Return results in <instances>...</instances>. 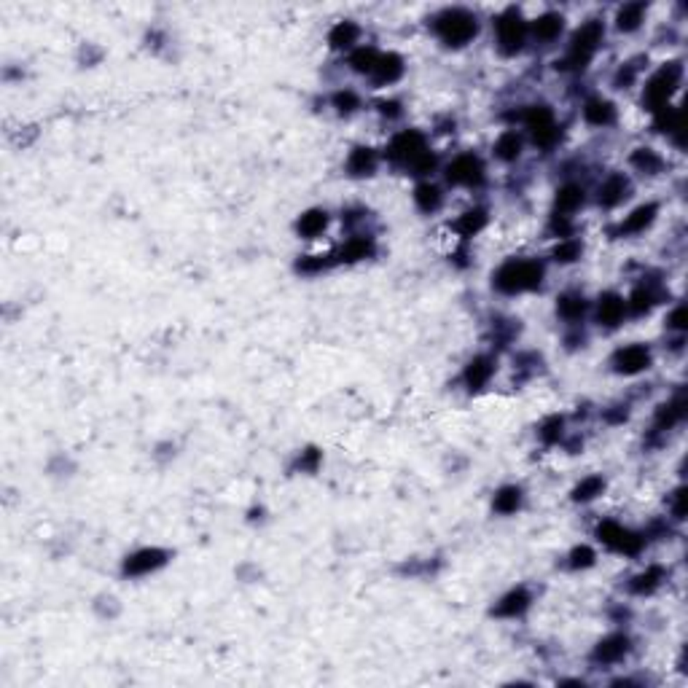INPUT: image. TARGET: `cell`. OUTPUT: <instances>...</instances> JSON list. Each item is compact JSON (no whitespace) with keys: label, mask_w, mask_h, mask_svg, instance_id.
<instances>
[{"label":"cell","mask_w":688,"mask_h":688,"mask_svg":"<svg viewBox=\"0 0 688 688\" xmlns=\"http://www.w3.org/2000/svg\"><path fill=\"white\" fill-rule=\"evenodd\" d=\"M541 280H544V267L538 261H508L495 274V285L503 293L532 290L541 285Z\"/></svg>","instance_id":"1"},{"label":"cell","mask_w":688,"mask_h":688,"mask_svg":"<svg viewBox=\"0 0 688 688\" xmlns=\"http://www.w3.org/2000/svg\"><path fill=\"white\" fill-rule=\"evenodd\" d=\"M680 76H683V70H680V65L677 62H670L667 67H661L656 76L648 81L645 95H642V102H645L651 111H661V108L670 102L673 92L677 89Z\"/></svg>","instance_id":"2"},{"label":"cell","mask_w":688,"mask_h":688,"mask_svg":"<svg viewBox=\"0 0 688 688\" xmlns=\"http://www.w3.org/2000/svg\"><path fill=\"white\" fill-rule=\"evenodd\" d=\"M436 30L449 46H463L465 41H471L476 35V19L463 8H452L444 16H438Z\"/></svg>","instance_id":"3"},{"label":"cell","mask_w":688,"mask_h":688,"mask_svg":"<svg viewBox=\"0 0 688 688\" xmlns=\"http://www.w3.org/2000/svg\"><path fill=\"white\" fill-rule=\"evenodd\" d=\"M602 41V25L600 22H586L581 30L573 35V43L567 51V60L565 62L570 67H584V65L592 60L594 48Z\"/></svg>","instance_id":"4"},{"label":"cell","mask_w":688,"mask_h":688,"mask_svg":"<svg viewBox=\"0 0 688 688\" xmlns=\"http://www.w3.org/2000/svg\"><path fill=\"white\" fill-rule=\"evenodd\" d=\"M525 32H527V27H525V19L519 16V11L511 8V11H506V14L500 16V22H497V41H500L503 51H508V54L519 51L522 43H525Z\"/></svg>","instance_id":"5"},{"label":"cell","mask_w":688,"mask_h":688,"mask_svg":"<svg viewBox=\"0 0 688 688\" xmlns=\"http://www.w3.org/2000/svg\"><path fill=\"white\" fill-rule=\"evenodd\" d=\"M525 121H527V129L532 132V137H535V143L548 148V145H554V140L560 137V129L554 124V116L548 108L544 105H538V108H530L527 116H525Z\"/></svg>","instance_id":"6"},{"label":"cell","mask_w":688,"mask_h":688,"mask_svg":"<svg viewBox=\"0 0 688 688\" xmlns=\"http://www.w3.org/2000/svg\"><path fill=\"white\" fill-rule=\"evenodd\" d=\"M600 541L605 546H610V548H616V551H624V554H638L642 546L640 535L629 532V530H624L621 525H616V522L600 525Z\"/></svg>","instance_id":"7"},{"label":"cell","mask_w":688,"mask_h":688,"mask_svg":"<svg viewBox=\"0 0 688 688\" xmlns=\"http://www.w3.org/2000/svg\"><path fill=\"white\" fill-rule=\"evenodd\" d=\"M447 177L449 183H457V186H476L484 177V167H481L479 156L463 154L447 167Z\"/></svg>","instance_id":"8"},{"label":"cell","mask_w":688,"mask_h":688,"mask_svg":"<svg viewBox=\"0 0 688 688\" xmlns=\"http://www.w3.org/2000/svg\"><path fill=\"white\" fill-rule=\"evenodd\" d=\"M419 154H425V137L419 132H414V129L400 132L398 137L390 143V156L396 161H403V164H412Z\"/></svg>","instance_id":"9"},{"label":"cell","mask_w":688,"mask_h":688,"mask_svg":"<svg viewBox=\"0 0 688 688\" xmlns=\"http://www.w3.org/2000/svg\"><path fill=\"white\" fill-rule=\"evenodd\" d=\"M648 363H651V352L645 350L642 344L624 347V350L616 352V358H613V366L619 368L621 374H638L642 368H648Z\"/></svg>","instance_id":"10"},{"label":"cell","mask_w":688,"mask_h":688,"mask_svg":"<svg viewBox=\"0 0 688 688\" xmlns=\"http://www.w3.org/2000/svg\"><path fill=\"white\" fill-rule=\"evenodd\" d=\"M159 565H164V551L159 548H143V551H137V554H132L124 565V573L129 576H143V573H151V570H156Z\"/></svg>","instance_id":"11"},{"label":"cell","mask_w":688,"mask_h":688,"mask_svg":"<svg viewBox=\"0 0 688 688\" xmlns=\"http://www.w3.org/2000/svg\"><path fill=\"white\" fill-rule=\"evenodd\" d=\"M629 191V180L624 175H610L602 186H600V205H605V208H613V205H619L621 199L626 196Z\"/></svg>","instance_id":"12"},{"label":"cell","mask_w":688,"mask_h":688,"mask_svg":"<svg viewBox=\"0 0 688 688\" xmlns=\"http://www.w3.org/2000/svg\"><path fill=\"white\" fill-rule=\"evenodd\" d=\"M626 312V302L616 293H608L600 299V323L602 325H619Z\"/></svg>","instance_id":"13"},{"label":"cell","mask_w":688,"mask_h":688,"mask_svg":"<svg viewBox=\"0 0 688 688\" xmlns=\"http://www.w3.org/2000/svg\"><path fill=\"white\" fill-rule=\"evenodd\" d=\"M626 651H629V640H626L624 635H610V638H605V640L597 645L594 659L597 661H619Z\"/></svg>","instance_id":"14"},{"label":"cell","mask_w":688,"mask_h":688,"mask_svg":"<svg viewBox=\"0 0 688 688\" xmlns=\"http://www.w3.org/2000/svg\"><path fill=\"white\" fill-rule=\"evenodd\" d=\"M656 215V205H642L635 213L626 215V221H621V234H635V231H642L645 226L654 221Z\"/></svg>","instance_id":"15"},{"label":"cell","mask_w":688,"mask_h":688,"mask_svg":"<svg viewBox=\"0 0 688 688\" xmlns=\"http://www.w3.org/2000/svg\"><path fill=\"white\" fill-rule=\"evenodd\" d=\"M584 116H586L589 124L602 127V124H610V121L616 119V111H613V105H610L608 100H592V102H586Z\"/></svg>","instance_id":"16"},{"label":"cell","mask_w":688,"mask_h":688,"mask_svg":"<svg viewBox=\"0 0 688 688\" xmlns=\"http://www.w3.org/2000/svg\"><path fill=\"white\" fill-rule=\"evenodd\" d=\"M490 374H492V363H490V358H473L471 360V366L465 368V382L471 390H479L481 384L490 379Z\"/></svg>","instance_id":"17"},{"label":"cell","mask_w":688,"mask_h":688,"mask_svg":"<svg viewBox=\"0 0 688 688\" xmlns=\"http://www.w3.org/2000/svg\"><path fill=\"white\" fill-rule=\"evenodd\" d=\"M584 205V189L578 186H565L557 191V213L567 218V213H576Z\"/></svg>","instance_id":"18"},{"label":"cell","mask_w":688,"mask_h":688,"mask_svg":"<svg viewBox=\"0 0 688 688\" xmlns=\"http://www.w3.org/2000/svg\"><path fill=\"white\" fill-rule=\"evenodd\" d=\"M527 602H530L527 592H525V589H516V592L506 594V597L497 602L495 613L497 616H519L522 610L527 608Z\"/></svg>","instance_id":"19"},{"label":"cell","mask_w":688,"mask_h":688,"mask_svg":"<svg viewBox=\"0 0 688 688\" xmlns=\"http://www.w3.org/2000/svg\"><path fill=\"white\" fill-rule=\"evenodd\" d=\"M374 73H377V79L382 81V83H390V81H396L403 73V62H400V57H396V54H382Z\"/></svg>","instance_id":"20"},{"label":"cell","mask_w":688,"mask_h":688,"mask_svg":"<svg viewBox=\"0 0 688 688\" xmlns=\"http://www.w3.org/2000/svg\"><path fill=\"white\" fill-rule=\"evenodd\" d=\"M325 224H328V215L323 210H309V213H304L299 218V231L304 237H318L323 229H325Z\"/></svg>","instance_id":"21"},{"label":"cell","mask_w":688,"mask_h":688,"mask_svg":"<svg viewBox=\"0 0 688 688\" xmlns=\"http://www.w3.org/2000/svg\"><path fill=\"white\" fill-rule=\"evenodd\" d=\"M374 164H377V159H374V151L371 148H355L350 161H347L352 175H368L374 170Z\"/></svg>","instance_id":"22"},{"label":"cell","mask_w":688,"mask_h":688,"mask_svg":"<svg viewBox=\"0 0 688 688\" xmlns=\"http://www.w3.org/2000/svg\"><path fill=\"white\" fill-rule=\"evenodd\" d=\"M519 151H522V140H519V135H516V132H506V135H500V137H497L495 154L503 161H513L516 156H519Z\"/></svg>","instance_id":"23"},{"label":"cell","mask_w":688,"mask_h":688,"mask_svg":"<svg viewBox=\"0 0 688 688\" xmlns=\"http://www.w3.org/2000/svg\"><path fill=\"white\" fill-rule=\"evenodd\" d=\"M532 32H535L541 41H554V38L562 32V16H557V14L541 16V19L532 25Z\"/></svg>","instance_id":"24"},{"label":"cell","mask_w":688,"mask_h":688,"mask_svg":"<svg viewBox=\"0 0 688 688\" xmlns=\"http://www.w3.org/2000/svg\"><path fill=\"white\" fill-rule=\"evenodd\" d=\"M355 38H358V27L352 25V22H339L337 27L331 30L328 35V41H331V46L334 48H347L355 43Z\"/></svg>","instance_id":"25"},{"label":"cell","mask_w":688,"mask_h":688,"mask_svg":"<svg viewBox=\"0 0 688 688\" xmlns=\"http://www.w3.org/2000/svg\"><path fill=\"white\" fill-rule=\"evenodd\" d=\"M379 57H382V54H377V48H358V51L350 57V65L358 70V73H374Z\"/></svg>","instance_id":"26"},{"label":"cell","mask_w":688,"mask_h":688,"mask_svg":"<svg viewBox=\"0 0 688 688\" xmlns=\"http://www.w3.org/2000/svg\"><path fill=\"white\" fill-rule=\"evenodd\" d=\"M661 578H664L661 567H648L645 573H640V576L632 581V592H638V594L654 592L659 584H661Z\"/></svg>","instance_id":"27"},{"label":"cell","mask_w":688,"mask_h":688,"mask_svg":"<svg viewBox=\"0 0 688 688\" xmlns=\"http://www.w3.org/2000/svg\"><path fill=\"white\" fill-rule=\"evenodd\" d=\"M522 503V492L516 487H503L495 495V511L500 513H513Z\"/></svg>","instance_id":"28"},{"label":"cell","mask_w":688,"mask_h":688,"mask_svg":"<svg viewBox=\"0 0 688 688\" xmlns=\"http://www.w3.org/2000/svg\"><path fill=\"white\" fill-rule=\"evenodd\" d=\"M642 14H645V6L642 3H629V6H624L621 11H619V27L621 30H635L638 25L642 22Z\"/></svg>","instance_id":"29"},{"label":"cell","mask_w":688,"mask_h":688,"mask_svg":"<svg viewBox=\"0 0 688 688\" xmlns=\"http://www.w3.org/2000/svg\"><path fill=\"white\" fill-rule=\"evenodd\" d=\"M368 253H371V240H366V237H355V240H350L344 248H342L339 258H342V261H360V258H366Z\"/></svg>","instance_id":"30"},{"label":"cell","mask_w":688,"mask_h":688,"mask_svg":"<svg viewBox=\"0 0 688 688\" xmlns=\"http://www.w3.org/2000/svg\"><path fill=\"white\" fill-rule=\"evenodd\" d=\"M632 164H635L638 170H642V173H651V175L661 170V159H659L651 148H638V151L632 154Z\"/></svg>","instance_id":"31"},{"label":"cell","mask_w":688,"mask_h":688,"mask_svg":"<svg viewBox=\"0 0 688 688\" xmlns=\"http://www.w3.org/2000/svg\"><path fill=\"white\" fill-rule=\"evenodd\" d=\"M414 199H417V205H419V210H425V213H431V210H436L441 205V194H438V189L431 186V183H422V186L417 189Z\"/></svg>","instance_id":"32"},{"label":"cell","mask_w":688,"mask_h":688,"mask_svg":"<svg viewBox=\"0 0 688 688\" xmlns=\"http://www.w3.org/2000/svg\"><path fill=\"white\" fill-rule=\"evenodd\" d=\"M484 221H487V218H484V213H481V210H471V213H465L463 218L454 224V229H457L463 237H473L481 226H484Z\"/></svg>","instance_id":"33"},{"label":"cell","mask_w":688,"mask_h":688,"mask_svg":"<svg viewBox=\"0 0 688 688\" xmlns=\"http://www.w3.org/2000/svg\"><path fill=\"white\" fill-rule=\"evenodd\" d=\"M586 309V302L581 296H562L560 299V315L567 318V321H578Z\"/></svg>","instance_id":"34"},{"label":"cell","mask_w":688,"mask_h":688,"mask_svg":"<svg viewBox=\"0 0 688 688\" xmlns=\"http://www.w3.org/2000/svg\"><path fill=\"white\" fill-rule=\"evenodd\" d=\"M602 487H605V481L600 479V476H592V479H586V481H581L576 487V492H573V497L576 500H592L594 495H600L602 492Z\"/></svg>","instance_id":"35"},{"label":"cell","mask_w":688,"mask_h":688,"mask_svg":"<svg viewBox=\"0 0 688 688\" xmlns=\"http://www.w3.org/2000/svg\"><path fill=\"white\" fill-rule=\"evenodd\" d=\"M581 256V245H578L576 240H565V242H560L557 245V250H554V258L557 261H576V258Z\"/></svg>","instance_id":"36"},{"label":"cell","mask_w":688,"mask_h":688,"mask_svg":"<svg viewBox=\"0 0 688 688\" xmlns=\"http://www.w3.org/2000/svg\"><path fill=\"white\" fill-rule=\"evenodd\" d=\"M651 306H654V293H651V290L640 288L632 293V309H635V312H645V309H651Z\"/></svg>","instance_id":"37"},{"label":"cell","mask_w":688,"mask_h":688,"mask_svg":"<svg viewBox=\"0 0 688 688\" xmlns=\"http://www.w3.org/2000/svg\"><path fill=\"white\" fill-rule=\"evenodd\" d=\"M560 433H562V419H560V417H551L544 428H541V436H544L546 441H557V438H560Z\"/></svg>","instance_id":"38"},{"label":"cell","mask_w":688,"mask_h":688,"mask_svg":"<svg viewBox=\"0 0 688 688\" xmlns=\"http://www.w3.org/2000/svg\"><path fill=\"white\" fill-rule=\"evenodd\" d=\"M592 562H594V551L589 546H581V548L573 551V567H589Z\"/></svg>","instance_id":"39"},{"label":"cell","mask_w":688,"mask_h":688,"mask_svg":"<svg viewBox=\"0 0 688 688\" xmlns=\"http://www.w3.org/2000/svg\"><path fill=\"white\" fill-rule=\"evenodd\" d=\"M334 102H337V108H339V111L350 113L352 108L358 105V97L352 95V92H339V95L334 97Z\"/></svg>","instance_id":"40"},{"label":"cell","mask_w":688,"mask_h":688,"mask_svg":"<svg viewBox=\"0 0 688 688\" xmlns=\"http://www.w3.org/2000/svg\"><path fill=\"white\" fill-rule=\"evenodd\" d=\"M683 321H686V306H677L673 315H670V325H673V328H683V325H686Z\"/></svg>","instance_id":"41"},{"label":"cell","mask_w":688,"mask_h":688,"mask_svg":"<svg viewBox=\"0 0 688 688\" xmlns=\"http://www.w3.org/2000/svg\"><path fill=\"white\" fill-rule=\"evenodd\" d=\"M318 460H321V454H318L315 449H309V452H306V457L299 465H302V468H306V471H312V468L318 465Z\"/></svg>","instance_id":"42"}]
</instances>
